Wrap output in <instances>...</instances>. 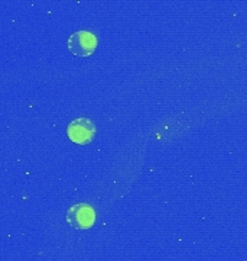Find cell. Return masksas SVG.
<instances>
[{
    "label": "cell",
    "mask_w": 247,
    "mask_h": 261,
    "mask_svg": "<svg viewBox=\"0 0 247 261\" xmlns=\"http://www.w3.org/2000/svg\"><path fill=\"white\" fill-rule=\"evenodd\" d=\"M96 209L88 203H77L67 212V222L77 229H88L96 224Z\"/></svg>",
    "instance_id": "1"
},
{
    "label": "cell",
    "mask_w": 247,
    "mask_h": 261,
    "mask_svg": "<svg viewBox=\"0 0 247 261\" xmlns=\"http://www.w3.org/2000/svg\"><path fill=\"white\" fill-rule=\"evenodd\" d=\"M97 45L99 39L88 31H78L68 38V49L77 57L91 56Z\"/></svg>",
    "instance_id": "2"
},
{
    "label": "cell",
    "mask_w": 247,
    "mask_h": 261,
    "mask_svg": "<svg viewBox=\"0 0 247 261\" xmlns=\"http://www.w3.org/2000/svg\"><path fill=\"white\" fill-rule=\"evenodd\" d=\"M96 123L88 119V118H78V119H74L73 122H70L68 128H67V134H68V138L75 142V144H88L92 138L96 137Z\"/></svg>",
    "instance_id": "3"
}]
</instances>
